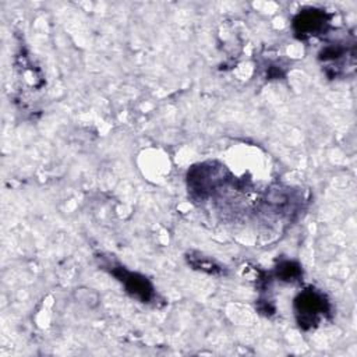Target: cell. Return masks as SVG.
<instances>
[{"label":"cell","instance_id":"cell-1","mask_svg":"<svg viewBox=\"0 0 357 357\" xmlns=\"http://www.w3.org/2000/svg\"><path fill=\"white\" fill-rule=\"evenodd\" d=\"M328 303L324 296L312 289L298 294L294 300V310L303 328H308L318 321V317L326 311Z\"/></svg>","mask_w":357,"mask_h":357},{"label":"cell","instance_id":"cell-2","mask_svg":"<svg viewBox=\"0 0 357 357\" xmlns=\"http://www.w3.org/2000/svg\"><path fill=\"white\" fill-rule=\"evenodd\" d=\"M110 273H113L124 284L126 290L132 297L141 300L142 303H148L153 297V287L144 276L128 272L123 266H113Z\"/></svg>","mask_w":357,"mask_h":357},{"label":"cell","instance_id":"cell-3","mask_svg":"<svg viewBox=\"0 0 357 357\" xmlns=\"http://www.w3.org/2000/svg\"><path fill=\"white\" fill-rule=\"evenodd\" d=\"M326 25V14L322 10L307 8L297 14L293 21L294 31L298 36H311L321 32Z\"/></svg>","mask_w":357,"mask_h":357},{"label":"cell","instance_id":"cell-4","mask_svg":"<svg viewBox=\"0 0 357 357\" xmlns=\"http://www.w3.org/2000/svg\"><path fill=\"white\" fill-rule=\"evenodd\" d=\"M188 262L195 268V269H199V271H204V272H208L211 275H216V273H222V268L211 258H206V257H202V255H192L188 258Z\"/></svg>","mask_w":357,"mask_h":357},{"label":"cell","instance_id":"cell-5","mask_svg":"<svg viewBox=\"0 0 357 357\" xmlns=\"http://www.w3.org/2000/svg\"><path fill=\"white\" fill-rule=\"evenodd\" d=\"M301 273L300 266L293 264V262H283L279 268H278V275L282 278V280H294L296 278H298Z\"/></svg>","mask_w":357,"mask_h":357}]
</instances>
